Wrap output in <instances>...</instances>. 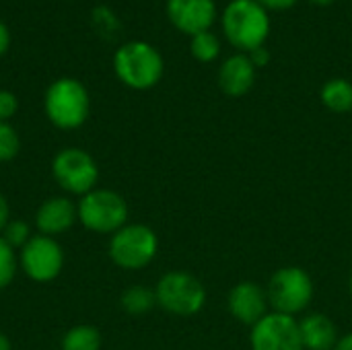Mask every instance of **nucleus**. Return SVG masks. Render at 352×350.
Instances as JSON below:
<instances>
[{"mask_svg":"<svg viewBox=\"0 0 352 350\" xmlns=\"http://www.w3.org/2000/svg\"><path fill=\"white\" fill-rule=\"evenodd\" d=\"M270 12L256 0H231L221 12V29L235 50L250 54L256 47L266 45L270 35Z\"/></svg>","mask_w":352,"mask_h":350,"instance_id":"f257e3e1","label":"nucleus"},{"mask_svg":"<svg viewBox=\"0 0 352 350\" xmlns=\"http://www.w3.org/2000/svg\"><path fill=\"white\" fill-rule=\"evenodd\" d=\"M113 72L128 89L148 91L163 78L165 62L155 45L142 39H132L116 50Z\"/></svg>","mask_w":352,"mask_h":350,"instance_id":"f03ea898","label":"nucleus"},{"mask_svg":"<svg viewBox=\"0 0 352 350\" xmlns=\"http://www.w3.org/2000/svg\"><path fill=\"white\" fill-rule=\"evenodd\" d=\"M43 111L45 118L60 130L80 128L91 113V97L87 87L72 76L54 80L45 89Z\"/></svg>","mask_w":352,"mask_h":350,"instance_id":"7ed1b4c3","label":"nucleus"},{"mask_svg":"<svg viewBox=\"0 0 352 350\" xmlns=\"http://www.w3.org/2000/svg\"><path fill=\"white\" fill-rule=\"evenodd\" d=\"M266 293L270 311L297 318L307 314L316 295V287L309 272L301 266H280L272 272Z\"/></svg>","mask_w":352,"mask_h":350,"instance_id":"20e7f679","label":"nucleus"},{"mask_svg":"<svg viewBox=\"0 0 352 350\" xmlns=\"http://www.w3.org/2000/svg\"><path fill=\"white\" fill-rule=\"evenodd\" d=\"M80 225L99 235H113L124 225H128V202L126 198L109 188H95L80 196L76 202Z\"/></svg>","mask_w":352,"mask_h":350,"instance_id":"39448f33","label":"nucleus"},{"mask_svg":"<svg viewBox=\"0 0 352 350\" xmlns=\"http://www.w3.org/2000/svg\"><path fill=\"white\" fill-rule=\"evenodd\" d=\"M155 295L157 305L175 318L198 316L204 309L208 297L204 283L186 270L165 272L155 287Z\"/></svg>","mask_w":352,"mask_h":350,"instance_id":"423d86ee","label":"nucleus"},{"mask_svg":"<svg viewBox=\"0 0 352 350\" xmlns=\"http://www.w3.org/2000/svg\"><path fill=\"white\" fill-rule=\"evenodd\" d=\"M159 254L157 233L142 223H128L109 239V258L122 270H142Z\"/></svg>","mask_w":352,"mask_h":350,"instance_id":"0eeeda50","label":"nucleus"},{"mask_svg":"<svg viewBox=\"0 0 352 350\" xmlns=\"http://www.w3.org/2000/svg\"><path fill=\"white\" fill-rule=\"evenodd\" d=\"M52 177L70 196H85L97 188L99 165L95 157L78 146H68L52 159Z\"/></svg>","mask_w":352,"mask_h":350,"instance_id":"6e6552de","label":"nucleus"},{"mask_svg":"<svg viewBox=\"0 0 352 350\" xmlns=\"http://www.w3.org/2000/svg\"><path fill=\"white\" fill-rule=\"evenodd\" d=\"M19 268L33 283L47 285L64 270V250L56 237L37 233L19 250Z\"/></svg>","mask_w":352,"mask_h":350,"instance_id":"1a4fd4ad","label":"nucleus"},{"mask_svg":"<svg viewBox=\"0 0 352 350\" xmlns=\"http://www.w3.org/2000/svg\"><path fill=\"white\" fill-rule=\"evenodd\" d=\"M252 350H305L297 318L270 311L250 332Z\"/></svg>","mask_w":352,"mask_h":350,"instance_id":"9d476101","label":"nucleus"},{"mask_svg":"<svg viewBox=\"0 0 352 350\" xmlns=\"http://www.w3.org/2000/svg\"><path fill=\"white\" fill-rule=\"evenodd\" d=\"M165 12L169 23L190 37L202 31H212V25L219 19L214 0H167Z\"/></svg>","mask_w":352,"mask_h":350,"instance_id":"9b49d317","label":"nucleus"},{"mask_svg":"<svg viewBox=\"0 0 352 350\" xmlns=\"http://www.w3.org/2000/svg\"><path fill=\"white\" fill-rule=\"evenodd\" d=\"M227 309L235 322L254 328L262 318L270 314L266 287H260L254 281L237 283L227 295Z\"/></svg>","mask_w":352,"mask_h":350,"instance_id":"f8f14e48","label":"nucleus"},{"mask_svg":"<svg viewBox=\"0 0 352 350\" xmlns=\"http://www.w3.org/2000/svg\"><path fill=\"white\" fill-rule=\"evenodd\" d=\"M78 221L76 202L68 196H52L43 200L35 212V229L39 235L58 237Z\"/></svg>","mask_w":352,"mask_h":350,"instance_id":"ddd939ff","label":"nucleus"},{"mask_svg":"<svg viewBox=\"0 0 352 350\" xmlns=\"http://www.w3.org/2000/svg\"><path fill=\"white\" fill-rule=\"evenodd\" d=\"M256 72H258V68L252 64L250 56L237 52V54L229 56L227 60H223L219 74H217L219 89L227 97H243L254 89Z\"/></svg>","mask_w":352,"mask_h":350,"instance_id":"4468645a","label":"nucleus"},{"mask_svg":"<svg viewBox=\"0 0 352 350\" xmlns=\"http://www.w3.org/2000/svg\"><path fill=\"white\" fill-rule=\"evenodd\" d=\"M299 322V334H301V342L305 350H334L338 340H340V332L336 322L322 311H307L301 318H297Z\"/></svg>","mask_w":352,"mask_h":350,"instance_id":"2eb2a0df","label":"nucleus"},{"mask_svg":"<svg viewBox=\"0 0 352 350\" xmlns=\"http://www.w3.org/2000/svg\"><path fill=\"white\" fill-rule=\"evenodd\" d=\"M320 101L332 113L352 111V83L349 78H330L320 89Z\"/></svg>","mask_w":352,"mask_h":350,"instance_id":"dca6fc26","label":"nucleus"},{"mask_svg":"<svg viewBox=\"0 0 352 350\" xmlns=\"http://www.w3.org/2000/svg\"><path fill=\"white\" fill-rule=\"evenodd\" d=\"M120 305H122V309H124L128 316H134V318L146 316V314L157 305L155 289H148V287H144V285L128 287V289L122 293V297H120Z\"/></svg>","mask_w":352,"mask_h":350,"instance_id":"f3484780","label":"nucleus"},{"mask_svg":"<svg viewBox=\"0 0 352 350\" xmlns=\"http://www.w3.org/2000/svg\"><path fill=\"white\" fill-rule=\"evenodd\" d=\"M62 350H101V332L91 324L72 326L60 342Z\"/></svg>","mask_w":352,"mask_h":350,"instance_id":"a211bd4d","label":"nucleus"},{"mask_svg":"<svg viewBox=\"0 0 352 350\" xmlns=\"http://www.w3.org/2000/svg\"><path fill=\"white\" fill-rule=\"evenodd\" d=\"M190 54L202 62V64H210L221 56V39L214 31H202L198 35L190 37Z\"/></svg>","mask_w":352,"mask_h":350,"instance_id":"6ab92c4d","label":"nucleus"},{"mask_svg":"<svg viewBox=\"0 0 352 350\" xmlns=\"http://www.w3.org/2000/svg\"><path fill=\"white\" fill-rule=\"evenodd\" d=\"M0 237H2L14 252H19L33 235H31V227H29L27 221H23V219H10L8 225L4 227V231L0 233Z\"/></svg>","mask_w":352,"mask_h":350,"instance_id":"aec40b11","label":"nucleus"},{"mask_svg":"<svg viewBox=\"0 0 352 350\" xmlns=\"http://www.w3.org/2000/svg\"><path fill=\"white\" fill-rule=\"evenodd\" d=\"M16 268H19L16 252L0 237V291L6 289L14 281Z\"/></svg>","mask_w":352,"mask_h":350,"instance_id":"412c9836","label":"nucleus"},{"mask_svg":"<svg viewBox=\"0 0 352 350\" xmlns=\"http://www.w3.org/2000/svg\"><path fill=\"white\" fill-rule=\"evenodd\" d=\"M21 151L19 132L10 126V122H0V163L12 161Z\"/></svg>","mask_w":352,"mask_h":350,"instance_id":"4be33fe9","label":"nucleus"},{"mask_svg":"<svg viewBox=\"0 0 352 350\" xmlns=\"http://www.w3.org/2000/svg\"><path fill=\"white\" fill-rule=\"evenodd\" d=\"M16 109H19V99L14 97V93L0 89V122H10Z\"/></svg>","mask_w":352,"mask_h":350,"instance_id":"5701e85b","label":"nucleus"},{"mask_svg":"<svg viewBox=\"0 0 352 350\" xmlns=\"http://www.w3.org/2000/svg\"><path fill=\"white\" fill-rule=\"evenodd\" d=\"M256 2L268 12H283V10H291L299 0H256Z\"/></svg>","mask_w":352,"mask_h":350,"instance_id":"b1692460","label":"nucleus"},{"mask_svg":"<svg viewBox=\"0 0 352 350\" xmlns=\"http://www.w3.org/2000/svg\"><path fill=\"white\" fill-rule=\"evenodd\" d=\"M248 56H250V60H252V64H254L256 68H264V66L270 62V52H268V47H266V45L252 50Z\"/></svg>","mask_w":352,"mask_h":350,"instance_id":"393cba45","label":"nucleus"},{"mask_svg":"<svg viewBox=\"0 0 352 350\" xmlns=\"http://www.w3.org/2000/svg\"><path fill=\"white\" fill-rule=\"evenodd\" d=\"M8 221H10V206H8L6 196L0 192V233L4 231V227L8 225Z\"/></svg>","mask_w":352,"mask_h":350,"instance_id":"a878e982","label":"nucleus"},{"mask_svg":"<svg viewBox=\"0 0 352 350\" xmlns=\"http://www.w3.org/2000/svg\"><path fill=\"white\" fill-rule=\"evenodd\" d=\"M8 45H10V31H8V27L0 21V58L6 54Z\"/></svg>","mask_w":352,"mask_h":350,"instance_id":"bb28decb","label":"nucleus"},{"mask_svg":"<svg viewBox=\"0 0 352 350\" xmlns=\"http://www.w3.org/2000/svg\"><path fill=\"white\" fill-rule=\"evenodd\" d=\"M334 350H352V332L340 336V340H338V344H336Z\"/></svg>","mask_w":352,"mask_h":350,"instance_id":"cd10ccee","label":"nucleus"},{"mask_svg":"<svg viewBox=\"0 0 352 350\" xmlns=\"http://www.w3.org/2000/svg\"><path fill=\"white\" fill-rule=\"evenodd\" d=\"M0 350H12V344H10V338L4 334V332H0Z\"/></svg>","mask_w":352,"mask_h":350,"instance_id":"c85d7f7f","label":"nucleus"},{"mask_svg":"<svg viewBox=\"0 0 352 350\" xmlns=\"http://www.w3.org/2000/svg\"><path fill=\"white\" fill-rule=\"evenodd\" d=\"M311 4H316V6H330V4H334L336 0H309Z\"/></svg>","mask_w":352,"mask_h":350,"instance_id":"c756f323","label":"nucleus"},{"mask_svg":"<svg viewBox=\"0 0 352 350\" xmlns=\"http://www.w3.org/2000/svg\"><path fill=\"white\" fill-rule=\"evenodd\" d=\"M349 295H351V299H352V274H351V278H349Z\"/></svg>","mask_w":352,"mask_h":350,"instance_id":"7c9ffc66","label":"nucleus"}]
</instances>
